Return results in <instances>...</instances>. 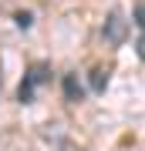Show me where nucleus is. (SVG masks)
Segmentation results:
<instances>
[{"instance_id":"f03ea898","label":"nucleus","mask_w":145,"mask_h":151,"mask_svg":"<svg viewBox=\"0 0 145 151\" xmlns=\"http://www.w3.org/2000/svg\"><path fill=\"white\" fill-rule=\"evenodd\" d=\"M101 34H105V40L111 44V47H122V44H125V34H128V20L122 17V10H111V14H108V20H105Z\"/></svg>"},{"instance_id":"20e7f679","label":"nucleus","mask_w":145,"mask_h":151,"mask_svg":"<svg viewBox=\"0 0 145 151\" xmlns=\"http://www.w3.org/2000/svg\"><path fill=\"white\" fill-rule=\"evenodd\" d=\"M105 84H108V70L105 67H95L91 70V91H105Z\"/></svg>"},{"instance_id":"423d86ee","label":"nucleus","mask_w":145,"mask_h":151,"mask_svg":"<svg viewBox=\"0 0 145 151\" xmlns=\"http://www.w3.org/2000/svg\"><path fill=\"white\" fill-rule=\"evenodd\" d=\"M135 27L142 30V0H138V4H135Z\"/></svg>"},{"instance_id":"f257e3e1","label":"nucleus","mask_w":145,"mask_h":151,"mask_svg":"<svg viewBox=\"0 0 145 151\" xmlns=\"http://www.w3.org/2000/svg\"><path fill=\"white\" fill-rule=\"evenodd\" d=\"M47 81H51V64H47V60H34V64L27 67L20 87H17V101H20V104H31L34 94H37Z\"/></svg>"},{"instance_id":"0eeeda50","label":"nucleus","mask_w":145,"mask_h":151,"mask_svg":"<svg viewBox=\"0 0 145 151\" xmlns=\"http://www.w3.org/2000/svg\"><path fill=\"white\" fill-rule=\"evenodd\" d=\"M0 84H4V81H0Z\"/></svg>"},{"instance_id":"7ed1b4c3","label":"nucleus","mask_w":145,"mask_h":151,"mask_svg":"<svg viewBox=\"0 0 145 151\" xmlns=\"http://www.w3.org/2000/svg\"><path fill=\"white\" fill-rule=\"evenodd\" d=\"M64 97H68L71 104L85 101V87H81V81H78L74 74H68V77H64Z\"/></svg>"},{"instance_id":"39448f33","label":"nucleus","mask_w":145,"mask_h":151,"mask_svg":"<svg viewBox=\"0 0 145 151\" xmlns=\"http://www.w3.org/2000/svg\"><path fill=\"white\" fill-rule=\"evenodd\" d=\"M17 27H31V14H17Z\"/></svg>"}]
</instances>
